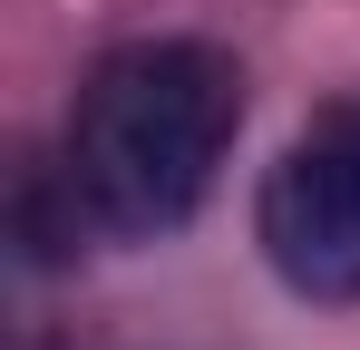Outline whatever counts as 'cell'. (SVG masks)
Here are the masks:
<instances>
[{"label": "cell", "mask_w": 360, "mask_h": 350, "mask_svg": "<svg viewBox=\"0 0 360 350\" xmlns=\"http://www.w3.org/2000/svg\"><path fill=\"white\" fill-rule=\"evenodd\" d=\"M243 127V68L214 39H127L88 68L59 146L68 224L108 243H156L195 224Z\"/></svg>", "instance_id": "6da1fadb"}, {"label": "cell", "mask_w": 360, "mask_h": 350, "mask_svg": "<svg viewBox=\"0 0 360 350\" xmlns=\"http://www.w3.org/2000/svg\"><path fill=\"white\" fill-rule=\"evenodd\" d=\"M253 243H263V263H273L283 292L360 302V98H331L263 166Z\"/></svg>", "instance_id": "7a4b0ae2"}]
</instances>
